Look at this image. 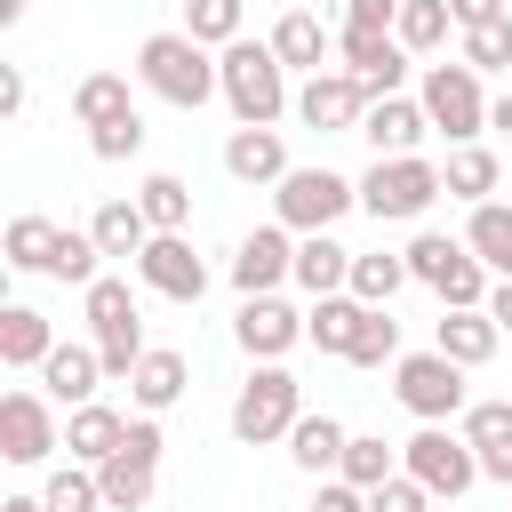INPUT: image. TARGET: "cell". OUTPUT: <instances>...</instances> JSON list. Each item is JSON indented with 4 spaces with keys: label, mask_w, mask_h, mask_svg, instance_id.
Listing matches in <instances>:
<instances>
[{
    "label": "cell",
    "mask_w": 512,
    "mask_h": 512,
    "mask_svg": "<svg viewBox=\"0 0 512 512\" xmlns=\"http://www.w3.org/2000/svg\"><path fill=\"white\" fill-rule=\"evenodd\" d=\"M440 192H448V184H440V160H424V152H408V160H368V176H360V208H368L376 224H416Z\"/></svg>",
    "instance_id": "obj_7"
},
{
    "label": "cell",
    "mask_w": 512,
    "mask_h": 512,
    "mask_svg": "<svg viewBox=\"0 0 512 512\" xmlns=\"http://www.w3.org/2000/svg\"><path fill=\"white\" fill-rule=\"evenodd\" d=\"M240 16H248V0H184V32H192L200 48H232V40H248Z\"/></svg>",
    "instance_id": "obj_37"
},
{
    "label": "cell",
    "mask_w": 512,
    "mask_h": 512,
    "mask_svg": "<svg viewBox=\"0 0 512 512\" xmlns=\"http://www.w3.org/2000/svg\"><path fill=\"white\" fill-rule=\"evenodd\" d=\"M136 80H144L160 104H176V112H200L208 96H224V72H216V56H208L192 32H144Z\"/></svg>",
    "instance_id": "obj_1"
},
{
    "label": "cell",
    "mask_w": 512,
    "mask_h": 512,
    "mask_svg": "<svg viewBox=\"0 0 512 512\" xmlns=\"http://www.w3.org/2000/svg\"><path fill=\"white\" fill-rule=\"evenodd\" d=\"M88 232H96V248H104V256H128V264L152 248V216H144L136 200H96Z\"/></svg>",
    "instance_id": "obj_26"
},
{
    "label": "cell",
    "mask_w": 512,
    "mask_h": 512,
    "mask_svg": "<svg viewBox=\"0 0 512 512\" xmlns=\"http://www.w3.org/2000/svg\"><path fill=\"white\" fill-rule=\"evenodd\" d=\"M448 16H456V32H472V24H496V16H512L504 0H448Z\"/></svg>",
    "instance_id": "obj_45"
},
{
    "label": "cell",
    "mask_w": 512,
    "mask_h": 512,
    "mask_svg": "<svg viewBox=\"0 0 512 512\" xmlns=\"http://www.w3.org/2000/svg\"><path fill=\"white\" fill-rule=\"evenodd\" d=\"M136 280H144L152 296H168V304H200V296H208V264L192 256L184 232H152V248L136 256Z\"/></svg>",
    "instance_id": "obj_13"
},
{
    "label": "cell",
    "mask_w": 512,
    "mask_h": 512,
    "mask_svg": "<svg viewBox=\"0 0 512 512\" xmlns=\"http://www.w3.org/2000/svg\"><path fill=\"white\" fill-rule=\"evenodd\" d=\"M496 344H504V328L488 320V304H480V312H440V328H432V352H448L456 368L496 360Z\"/></svg>",
    "instance_id": "obj_24"
},
{
    "label": "cell",
    "mask_w": 512,
    "mask_h": 512,
    "mask_svg": "<svg viewBox=\"0 0 512 512\" xmlns=\"http://www.w3.org/2000/svg\"><path fill=\"white\" fill-rule=\"evenodd\" d=\"M296 120L304 128H320V136H360V120H368V88L336 64V72H312L304 88H296Z\"/></svg>",
    "instance_id": "obj_11"
},
{
    "label": "cell",
    "mask_w": 512,
    "mask_h": 512,
    "mask_svg": "<svg viewBox=\"0 0 512 512\" xmlns=\"http://www.w3.org/2000/svg\"><path fill=\"white\" fill-rule=\"evenodd\" d=\"M448 32H456L448 0H400V24H392V40H400L408 56H432V48H448Z\"/></svg>",
    "instance_id": "obj_36"
},
{
    "label": "cell",
    "mask_w": 512,
    "mask_h": 512,
    "mask_svg": "<svg viewBox=\"0 0 512 512\" xmlns=\"http://www.w3.org/2000/svg\"><path fill=\"white\" fill-rule=\"evenodd\" d=\"M456 56L488 80V72H512V16H496V24H472V32H456Z\"/></svg>",
    "instance_id": "obj_39"
},
{
    "label": "cell",
    "mask_w": 512,
    "mask_h": 512,
    "mask_svg": "<svg viewBox=\"0 0 512 512\" xmlns=\"http://www.w3.org/2000/svg\"><path fill=\"white\" fill-rule=\"evenodd\" d=\"M440 184H448V200L480 208V200L496 192V152H488V144H456V152H448V168H440Z\"/></svg>",
    "instance_id": "obj_33"
},
{
    "label": "cell",
    "mask_w": 512,
    "mask_h": 512,
    "mask_svg": "<svg viewBox=\"0 0 512 512\" xmlns=\"http://www.w3.org/2000/svg\"><path fill=\"white\" fill-rule=\"evenodd\" d=\"M0 512H48V496H0Z\"/></svg>",
    "instance_id": "obj_49"
},
{
    "label": "cell",
    "mask_w": 512,
    "mask_h": 512,
    "mask_svg": "<svg viewBox=\"0 0 512 512\" xmlns=\"http://www.w3.org/2000/svg\"><path fill=\"white\" fill-rule=\"evenodd\" d=\"M232 336H240V352H248V360H288V352H296V336H304V312H296V304H280V296H240Z\"/></svg>",
    "instance_id": "obj_15"
},
{
    "label": "cell",
    "mask_w": 512,
    "mask_h": 512,
    "mask_svg": "<svg viewBox=\"0 0 512 512\" xmlns=\"http://www.w3.org/2000/svg\"><path fill=\"white\" fill-rule=\"evenodd\" d=\"M40 384H48V400L88 408V400H96V384H104V352H96V344H56V352L40 360Z\"/></svg>",
    "instance_id": "obj_23"
},
{
    "label": "cell",
    "mask_w": 512,
    "mask_h": 512,
    "mask_svg": "<svg viewBox=\"0 0 512 512\" xmlns=\"http://www.w3.org/2000/svg\"><path fill=\"white\" fill-rule=\"evenodd\" d=\"M216 72H224V104H232L240 128H280V112H296L288 64L272 56V40H232L216 56Z\"/></svg>",
    "instance_id": "obj_2"
},
{
    "label": "cell",
    "mask_w": 512,
    "mask_h": 512,
    "mask_svg": "<svg viewBox=\"0 0 512 512\" xmlns=\"http://www.w3.org/2000/svg\"><path fill=\"white\" fill-rule=\"evenodd\" d=\"M400 472H408L416 488H432V496L456 504V496L480 480V456H472L464 432H448V424H416V432L400 440Z\"/></svg>",
    "instance_id": "obj_8"
},
{
    "label": "cell",
    "mask_w": 512,
    "mask_h": 512,
    "mask_svg": "<svg viewBox=\"0 0 512 512\" xmlns=\"http://www.w3.org/2000/svg\"><path fill=\"white\" fill-rule=\"evenodd\" d=\"M392 400H400L416 424H448V416L472 408V400H464V368H456L448 352H400V368H392Z\"/></svg>",
    "instance_id": "obj_9"
},
{
    "label": "cell",
    "mask_w": 512,
    "mask_h": 512,
    "mask_svg": "<svg viewBox=\"0 0 512 512\" xmlns=\"http://www.w3.org/2000/svg\"><path fill=\"white\" fill-rule=\"evenodd\" d=\"M272 56H280L288 72H304V80H312V72H336V64H328V56H336V32H328L312 8H288V16L272 24Z\"/></svg>",
    "instance_id": "obj_18"
},
{
    "label": "cell",
    "mask_w": 512,
    "mask_h": 512,
    "mask_svg": "<svg viewBox=\"0 0 512 512\" xmlns=\"http://www.w3.org/2000/svg\"><path fill=\"white\" fill-rule=\"evenodd\" d=\"M120 440H128V416H120L112 400H88V408H72V416H64V456H72V464H88V472H96V464H112V456H120Z\"/></svg>",
    "instance_id": "obj_17"
},
{
    "label": "cell",
    "mask_w": 512,
    "mask_h": 512,
    "mask_svg": "<svg viewBox=\"0 0 512 512\" xmlns=\"http://www.w3.org/2000/svg\"><path fill=\"white\" fill-rule=\"evenodd\" d=\"M80 312H88V336H96V352H104V376H136V360H144L152 344H144V312H136L128 280L104 272L96 288H80Z\"/></svg>",
    "instance_id": "obj_6"
},
{
    "label": "cell",
    "mask_w": 512,
    "mask_h": 512,
    "mask_svg": "<svg viewBox=\"0 0 512 512\" xmlns=\"http://www.w3.org/2000/svg\"><path fill=\"white\" fill-rule=\"evenodd\" d=\"M360 320H368V304H360V296H320V304L304 312V336H312L320 352H336V360H344V352H352V336H360Z\"/></svg>",
    "instance_id": "obj_30"
},
{
    "label": "cell",
    "mask_w": 512,
    "mask_h": 512,
    "mask_svg": "<svg viewBox=\"0 0 512 512\" xmlns=\"http://www.w3.org/2000/svg\"><path fill=\"white\" fill-rule=\"evenodd\" d=\"M488 128H504V136H512V88H504V96L488 104Z\"/></svg>",
    "instance_id": "obj_48"
},
{
    "label": "cell",
    "mask_w": 512,
    "mask_h": 512,
    "mask_svg": "<svg viewBox=\"0 0 512 512\" xmlns=\"http://www.w3.org/2000/svg\"><path fill=\"white\" fill-rule=\"evenodd\" d=\"M224 176H232V184H280V176H288L280 128H232V136H224Z\"/></svg>",
    "instance_id": "obj_22"
},
{
    "label": "cell",
    "mask_w": 512,
    "mask_h": 512,
    "mask_svg": "<svg viewBox=\"0 0 512 512\" xmlns=\"http://www.w3.org/2000/svg\"><path fill=\"white\" fill-rule=\"evenodd\" d=\"M88 152H96V160H136V152H144V112H128V120H104V128H88Z\"/></svg>",
    "instance_id": "obj_41"
},
{
    "label": "cell",
    "mask_w": 512,
    "mask_h": 512,
    "mask_svg": "<svg viewBox=\"0 0 512 512\" xmlns=\"http://www.w3.org/2000/svg\"><path fill=\"white\" fill-rule=\"evenodd\" d=\"M128 112H136V96H128L120 72H88V80L72 88V120H80V128H104V120H128Z\"/></svg>",
    "instance_id": "obj_32"
},
{
    "label": "cell",
    "mask_w": 512,
    "mask_h": 512,
    "mask_svg": "<svg viewBox=\"0 0 512 512\" xmlns=\"http://www.w3.org/2000/svg\"><path fill=\"white\" fill-rule=\"evenodd\" d=\"M344 448H352V432H344L328 408H304V416H296V432H288V464H296V472H312V480H336Z\"/></svg>",
    "instance_id": "obj_20"
},
{
    "label": "cell",
    "mask_w": 512,
    "mask_h": 512,
    "mask_svg": "<svg viewBox=\"0 0 512 512\" xmlns=\"http://www.w3.org/2000/svg\"><path fill=\"white\" fill-rule=\"evenodd\" d=\"M336 480H352V488H384V480H400V448L384 440V432H352V448H344V464H336Z\"/></svg>",
    "instance_id": "obj_31"
},
{
    "label": "cell",
    "mask_w": 512,
    "mask_h": 512,
    "mask_svg": "<svg viewBox=\"0 0 512 512\" xmlns=\"http://www.w3.org/2000/svg\"><path fill=\"white\" fill-rule=\"evenodd\" d=\"M0 24H24V0H0Z\"/></svg>",
    "instance_id": "obj_50"
},
{
    "label": "cell",
    "mask_w": 512,
    "mask_h": 512,
    "mask_svg": "<svg viewBox=\"0 0 512 512\" xmlns=\"http://www.w3.org/2000/svg\"><path fill=\"white\" fill-rule=\"evenodd\" d=\"M184 352H168V344H152L144 360H136V376H128V400H136V416H160V408H176L184 400Z\"/></svg>",
    "instance_id": "obj_25"
},
{
    "label": "cell",
    "mask_w": 512,
    "mask_h": 512,
    "mask_svg": "<svg viewBox=\"0 0 512 512\" xmlns=\"http://www.w3.org/2000/svg\"><path fill=\"white\" fill-rule=\"evenodd\" d=\"M432 504H440V496H432V488H416L408 472H400V480H384V488L368 496V512H432Z\"/></svg>",
    "instance_id": "obj_42"
},
{
    "label": "cell",
    "mask_w": 512,
    "mask_h": 512,
    "mask_svg": "<svg viewBox=\"0 0 512 512\" xmlns=\"http://www.w3.org/2000/svg\"><path fill=\"white\" fill-rule=\"evenodd\" d=\"M400 0H344V32H392Z\"/></svg>",
    "instance_id": "obj_43"
},
{
    "label": "cell",
    "mask_w": 512,
    "mask_h": 512,
    "mask_svg": "<svg viewBox=\"0 0 512 512\" xmlns=\"http://www.w3.org/2000/svg\"><path fill=\"white\" fill-rule=\"evenodd\" d=\"M56 352V328H48V312H32V304H8L0 312V368H40Z\"/></svg>",
    "instance_id": "obj_27"
},
{
    "label": "cell",
    "mask_w": 512,
    "mask_h": 512,
    "mask_svg": "<svg viewBox=\"0 0 512 512\" xmlns=\"http://www.w3.org/2000/svg\"><path fill=\"white\" fill-rule=\"evenodd\" d=\"M40 496H48V512H104V480H96L88 464H72V456L48 472V488H40Z\"/></svg>",
    "instance_id": "obj_40"
},
{
    "label": "cell",
    "mask_w": 512,
    "mask_h": 512,
    "mask_svg": "<svg viewBox=\"0 0 512 512\" xmlns=\"http://www.w3.org/2000/svg\"><path fill=\"white\" fill-rule=\"evenodd\" d=\"M312 512H368V488H352V480H320V488H312Z\"/></svg>",
    "instance_id": "obj_44"
},
{
    "label": "cell",
    "mask_w": 512,
    "mask_h": 512,
    "mask_svg": "<svg viewBox=\"0 0 512 512\" xmlns=\"http://www.w3.org/2000/svg\"><path fill=\"white\" fill-rule=\"evenodd\" d=\"M296 416H304V384H296L280 360H256L248 384L232 392V440H240V448H272V440L296 432Z\"/></svg>",
    "instance_id": "obj_3"
},
{
    "label": "cell",
    "mask_w": 512,
    "mask_h": 512,
    "mask_svg": "<svg viewBox=\"0 0 512 512\" xmlns=\"http://www.w3.org/2000/svg\"><path fill=\"white\" fill-rule=\"evenodd\" d=\"M280 280H296V232L288 224H256L232 248V288L240 296H280Z\"/></svg>",
    "instance_id": "obj_12"
},
{
    "label": "cell",
    "mask_w": 512,
    "mask_h": 512,
    "mask_svg": "<svg viewBox=\"0 0 512 512\" xmlns=\"http://www.w3.org/2000/svg\"><path fill=\"white\" fill-rule=\"evenodd\" d=\"M416 104H424V120H432V136H448V152L456 144H480V128H488V88H480V72L456 56V64H424V80H416Z\"/></svg>",
    "instance_id": "obj_4"
},
{
    "label": "cell",
    "mask_w": 512,
    "mask_h": 512,
    "mask_svg": "<svg viewBox=\"0 0 512 512\" xmlns=\"http://www.w3.org/2000/svg\"><path fill=\"white\" fill-rule=\"evenodd\" d=\"M360 136H368V152H376V160H408V152L432 136V120H424V104H416V96H376V104H368V120H360Z\"/></svg>",
    "instance_id": "obj_16"
},
{
    "label": "cell",
    "mask_w": 512,
    "mask_h": 512,
    "mask_svg": "<svg viewBox=\"0 0 512 512\" xmlns=\"http://www.w3.org/2000/svg\"><path fill=\"white\" fill-rule=\"evenodd\" d=\"M56 232H64V224H48V216H8L0 248H8L16 272H40V280H48V264H56Z\"/></svg>",
    "instance_id": "obj_35"
},
{
    "label": "cell",
    "mask_w": 512,
    "mask_h": 512,
    "mask_svg": "<svg viewBox=\"0 0 512 512\" xmlns=\"http://www.w3.org/2000/svg\"><path fill=\"white\" fill-rule=\"evenodd\" d=\"M64 448V432H56V408H48V392H0V456L8 464H48Z\"/></svg>",
    "instance_id": "obj_10"
},
{
    "label": "cell",
    "mask_w": 512,
    "mask_h": 512,
    "mask_svg": "<svg viewBox=\"0 0 512 512\" xmlns=\"http://www.w3.org/2000/svg\"><path fill=\"white\" fill-rule=\"evenodd\" d=\"M352 208H360V184L336 176V168H288V176L272 184V224H288L296 240H304V232H336Z\"/></svg>",
    "instance_id": "obj_5"
},
{
    "label": "cell",
    "mask_w": 512,
    "mask_h": 512,
    "mask_svg": "<svg viewBox=\"0 0 512 512\" xmlns=\"http://www.w3.org/2000/svg\"><path fill=\"white\" fill-rule=\"evenodd\" d=\"M480 456V480H512V400H472L456 424Z\"/></svg>",
    "instance_id": "obj_21"
},
{
    "label": "cell",
    "mask_w": 512,
    "mask_h": 512,
    "mask_svg": "<svg viewBox=\"0 0 512 512\" xmlns=\"http://www.w3.org/2000/svg\"><path fill=\"white\" fill-rule=\"evenodd\" d=\"M488 320L512 336V280H496V288H488Z\"/></svg>",
    "instance_id": "obj_47"
},
{
    "label": "cell",
    "mask_w": 512,
    "mask_h": 512,
    "mask_svg": "<svg viewBox=\"0 0 512 512\" xmlns=\"http://www.w3.org/2000/svg\"><path fill=\"white\" fill-rule=\"evenodd\" d=\"M0 112H8V120L24 112V64H8V72H0Z\"/></svg>",
    "instance_id": "obj_46"
},
{
    "label": "cell",
    "mask_w": 512,
    "mask_h": 512,
    "mask_svg": "<svg viewBox=\"0 0 512 512\" xmlns=\"http://www.w3.org/2000/svg\"><path fill=\"white\" fill-rule=\"evenodd\" d=\"M464 248H472L496 280H512V208H504V200H480V208L464 216Z\"/></svg>",
    "instance_id": "obj_28"
},
{
    "label": "cell",
    "mask_w": 512,
    "mask_h": 512,
    "mask_svg": "<svg viewBox=\"0 0 512 512\" xmlns=\"http://www.w3.org/2000/svg\"><path fill=\"white\" fill-rule=\"evenodd\" d=\"M400 288H408V256H392V248H360V256H352V288H344V296H360V304L384 312Z\"/></svg>",
    "instance_id": "obj_29"
},
{
    "label": "cell",
    "mask_w": 512,
    "mask_h": 512,
    "mask_svg": "<svg viewBox=\"0 0 512 512\" xmlns=\"http://www.w3.org/2000/svg\"><path fill=\"white\" fill-rule=\"evenodd\" d=\"M352 256H360V248H344L336 232H304V240H296V288H304L312 304H320V296H344V288H352Z\"/></svg>",
    "instance_id": "obj_19"
},
{
    "label": "cell",
    "mask_w": 512,
    "mask_h": 512,
    "mask_svg": "<svg viewBox=\"0 0 512 512\" xmlns=\"http://www.w3.org/2000/svg\"><path fill=\"white\" fill-rule=\"evenodd\" d=\"M344 360H352V368H400V320H392V304H384V312L368 304V320H360V336H352Z\"/></svg>",
    "instance_id": "obj_38"
},
{
    "label": "cell",
    "mask_w": 512,
    "mask_h": 512,
    "mask_svg": "<svg viewBox=\"0 0 512 512\" xmlns=\"http://www.w3.org/2000/svg\"><path fill=\"white\" fill-rule=\"evenodd\" d=\"M136 208L152 216V232H184V224H192V184L168 176V168H152V176L136 184Z\"/></svg>",
    "instance_id": "obj_34"
},
{
    "label": "cell",
    "mask_w": 512,
    "mask_h": 512,
    "mask_svg": "<svg viewBox=\"0 0 512 512\" xmlns=\"http://www.w3.org/2000/svg\"><path fill=\"white\" fill-rule=\"evenodd\" d=\"M336 56H344V72L368 88V104H376V96H400V80H408V48H400L392 32H336Z\"/></svg>",
    "instance_id": "obj_14"
}]
</instances>
